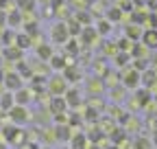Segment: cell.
Returning <instances> with one entry per match:
<instances>
[{
    "mask_svg": "<svg viewBox=\"0 0 157 149\" xmlns=\"http://www.w3.org/2000/svg\"><path fill=\"white\" fill-rule=\"evenodd\" d=\"M50 37L55 40V44H66V42L70 40V31H68L66 20H59V22L52 24V29H50Z\"/></svg>",
    "mask_w": 157,
    "mask_h": 149,
    "instance_id": "obj_1",
    "label": "cell"
},
{
    "mask_svg": "<svg viewBox=\"0 0 157 149\" xmlns=\"http://www.w3.org/2000/svg\"><path fill=\"white\" fill-rule=\"evenodd\" d=\"M9 116H11V123H13V125H24V123H29V119H31L29 110H26L24 105H13V107L9 110Z\"/></svg>",
    "mask_w": 157,
    "mask_h": 149,
    "instance_id": "obj_2",
    "label": "cell"
},
{
    "mask_svg": "<svg viewBox=\"0 0 157 149\" xmlns=\"http://www.w3.org/2000/svg\"><path fill=\"white\" fill-rule=\"evenodd\" d=\"M48 90L52 92V97H61V95H66L68 81L63 79V74H57V77H52V79L48 81Z\"/></svg>",
    "mask_w": 157,
    "mask_h": 149,
    "instance_id": "obj_3",
    "label": "cell"
},
{
    "mask_svg": "<svg viewBox=\"0 0 157 149\" xmlns=\"http://www.w3.org/2000/svg\"><path fill=\"white\" fill-rule=\"evenodd\" d=\"M2 83H5V88L11 90V92H15V90H20V88H24V86H22V77H20L15 70L5 74V81H2Z\"/></svg>",
    "mask_w": 157,
    "mask_h": 149,
    "instance_id": "obj_4",
    "label": "cell"
},
{
    "mask_svg": "<svg viewBox=\"0 0 157 149\" xmlns=\"http://www.w3.org/2000/svg\"><path fill=\"white\" fill-rule=\"evenodd\" d=\"M61 72H63V79H66V81H81V77H83L81 68H78L76 64H68Z\"/></svg>",
    "mask_w": 157,
    "mask_h": 149,
    "instance_id": "obj_5",
    "label": "cell"
},
{
    "mask_svg": "<svg viewBox=\"0 0 157 149\" xmlns=\"http://www.w3.org/2000/svg\"><path fill=\"white\" fill-rule=\"evenodd\" d=\"M13 99H15V105H24L26 107L31 103V99H33V92L29 88H20V90L13 92Z\"/></svg>",
    "mask_w": 157,
    "mask_h": 149,
    "instance_id": "obj_6",
    "label": "cell"
},
{
    "mask_svg": "<svg viewBox=\"0 0 157 149\" xmlns=\"http://www.w3.org/2000/svg\"><path fill=\"white\" fill-rule=\"evenodd\" d=\"M81 42L85 44V46H90V44H94L96 42V37H98V33H96V29L94 26H83V31H81Z\"/></svg>",
    "mask_w": 157,
    "mask_h": 149,
    "instance_id": "obj_7",
    "label": "cell"
},
{
    "mask_svg": "<svg viewBox=\"0 0 157 149\" xmlns=\"http://www.w3.org/2000/svg\"><path fill=\"white\" fill-rule=\"evenodd\" d=\"M70 145H72V149H87L90 147L87 134H72L70 136Z\"/></svg>",
    "mask_w": 157,
    "mask_h": 149,
    "instance_id": "obj_8",
    "label": "cell"
},
{
    "mask_svg": "<svg viewBox=\"0 0 157 149\" xmlns=\"http://www.w3.org/2000/svg\"><path fill=\"white\" fill-rule=\"evenodd\" d=\"M66 107H68V103H66L63 97H52L50 99V112L52 114H61V112H66Z\"/></svg>",
    "mask_w": 157,
    "mask_h": 149,
    "instance_id": "obj_9",
    "label": "cell"
},
{
    "mask_svg": "<svg viewBox=\"0 0 157 149\" xmlns=\"http://www.w3.org/2000/svg\"><path fill=\"white\" fill-rule=\"evenodd\" d=\"M72 129L70 125H55V140H70Z\"/></svg>",
    "mask_w": 157,
    "mask_h": 149,
    "instance_id": "obj_10",
    "label": "cell"
},
{
    "mask_svg": "<svg viewBox=\"0 0 157 149\" xmlns=\"http://www.w3.org/2000/svg\"><path fill=\"white\" fill-rule=\"evenodd\" d=\"M52 55H55V48L50 44H39L37 46V57L42 59V62H50Z\"/></svg>",
    "mask_w": 157,
    "mask_h": 149,
    "instance_id": "obj_11",
    "label": "cell"
},
{
    "mask_svg": "<svg viewBox=\"0 0 157 149\" xmlns=\"http://www.w3.org/2000/svg\"><path fill=\"white\" fill-rule=\"evenodd\" d=\"M66 24H68V31H70V37H78L81 35V31H83V24L76 20V18L72 15L70 20H66Z\"/></svg>",
    "mask_w": 157,
    "mask_h": 149,
    "instance_id": "obj_12",
    "label": "cell"
},
{
    "mask_svg": "<svg viewBox=\"0 0 157 149\" xmlns=\"http://www.w3.org/2000/svg\"><path fill=\"white\" fill-rule=\"evenodd\" d=\"M66 66H68L66 55H52V57H50V68L52 70H63Z\"/></svg>",
    "mask_w": 157,
    "mask_h": 149,
    "instance_id": "obj_13",
    "label": "cell"
},
{
    "mask_svg": "<svg viewBox=\"0 0 157 149\" xmlns=\"http://www.w3.org/2000/svg\"><path fill=\"white\" fill-rule=\"evenodd\" d=\"M15 105V99H13V92H5V95H0V107L2 110H11Z\"/></svg>",
    "mask_w": 157,
    "mask_h": 149,
    "instance_id": "obj_14",
    "label": "cell"
},
{
    "mask_svg": "<svg viewBox=\"0 0 157 149\" xmlns=\"http://www.w3.org/2000/svg\"><path fill=\"white\" fill-rule=\"evenodd\" d=\"M31 42H33V40H31L26 33H17V35H15V44H13V46H17L20 50H24V48H29V46H31Z\"/></svg>",
    "mask_w": 157,
    "mask_h": 149,
    "instance_id": "obj_15",
    "label": "cell"
},
{
    "mask_svg": "<svg viewBox=\"0 0 157 149\" xmlns=\"http://www.w3.org/2000/svg\"><path fill=\"white\" fill-rule=\"evenodd\" d=\"M7 24H9V26H20V24H22V13H20L17 9L9 11V13H7Z\"/></svg>",
    "mask_w": 157,
    "mask_h": 149,
    "instance_id": "obj_16",
    "label": "cell"
},
{
    "mask_svg": "<svg viewBox=\"0 0 157 149\" xmlns=\"http://www.w3.org/2000/svg\"><path fill=\"white\" fill-rule=\"evenodd\" d=\"M66 103L76 107L78 103H81V95H78V90H66Z\"/></svg>",
    "mask_w": 157,
    "mask_h": 149,
    "instance_id": "obj_17",
    "label": "cell"
},
{
    "mask_svg": "<svg viewBox=\"0 0 157 149\" xmlns=\"http://www.w3.org/2000/svg\"><path fill=\"white\" fill-rule=\"evenodd\" d=\"M78 53H81V48H78L76 37H70V40L66 42V55H72V57H76Z\"/></svg>",
    "mask_w": 157,
    "mask_h": 149,
    "instance_id": "obj_18",
    "label": "cell"
},
{
    "mask_svg": "<svg viewBox=\"0 0 157 149\" xmlns=\"http://www.w3.org/2000/svg\"><path fill=\"white\" fill-rule=\"evenodd\" d=\"M137 79H140V74H137L135 70H129L124 77H122V81H124L127 88H135V86H137Z\"/></svg>",
    "mask_w": 157,
    "mask_h": 149,
    "instance_id": "obj_19",
    "label": "cell"
},
{
    "mask_svg": "<svg viewBox=\"0 0 157 149\" xmlns=\"http://www.w3.org/2000/svg\"><path fill=\"white\" fill-rule=\"evenodd\" d=\"M5 57H7V59H17V62H20V57H22V50H20L17 46H7V48H5Z\"/></svg>",
    "mask_w": 157,
    "mask_h": 149,
    "instance_id": "obj_20",
    "label": "cell"
},
{
    "mask_svg": "<svg viewBox=\"0 0 157 149\" xmlns=\"http://www.w3.org/2000/svg\"><path fill=\"white\" fill-rule=\"evenodd\" d=\"M94 29H96V33H98V35H105V33H109V29H111V22H109V20H101V22H98Z\"/></svg>",
    "mask_w": 157,
    "mask_h": 149,
    "instance_id": "obj_21",
    "label": "cell"
},
{
    "mask_svg": "<svg viewBox=\"0 0 157 149\" xmlns=\"http://www.w3.org/2000/svg\"><path fill=\"white\" fill-rule=\"evenodd\" d=\"M74 18H76V20L81 22L83 26H90V22H92V15H90L87 11H78V13H76Z\"/></svg>",
    "mask_w": 157,
    "mask_h": 149,
    "instance_id": "obj_22",
    "label": "cell"
},
{
    "mask_svg": "<svg viewBox=\"0 0 157 149\" xmlns=\"http://www.w3.org/2000/svg\"><path fill=\"white\" fill-rule=\"evenodd\" d=\"M144 44H146V46H153V44H157V33H155V31H148V33H144Z\"/></svg>",
    "mask_w": 157,
    "mask_h": 149,
    "instance_id": "obj_23",
    "label": "cell"
},
{
    "mask_svg": "<svg viewBox=\"0 0 157 149\" xmlns=\"http://www.w3.org/2000/svg\"><path fill=\"white\" fill-rule=\"evenodd\" d=\"M109 20H120V9H118V7H113V9H109Z\"/></svg>",
    "mask_w": 157,
    "mask_h": 149,
    "instance_id": "obj_24",
    "label": "cell"
},
{
    "mask_svg": "<svg viewBox=\"0 0 157 149\" xmlns=\"http://www.w3.org/2000/svg\"><path fill=\"white\" fill-rule=\"evenodd\" d=\"M85 119L87 121H96V107H87L85 110Z\"/></svg>",
    "mask_w": 157,
    "mask_h": 149,
    "instance_id": "obj_25",
    "label": "cell"
},
{
    "mask_svg": "<svg viewBox=\"0 0 157 149\" xmlns=\"http://www.w3.org/2000/svg\"><path fill=\"white\" fill-rule=\"evenodd\" d=\"M98 81H101V79H92V83H87V88H92L94 92H98V90L103 88V83H98Z\"/></svg>",
    "mask_w": 157,
    "mask_h": 149,
    "instance_id": "obj_26",
    "label": "cell"
},
{
    "mask_svg": "<svg viewBox=\"0 0 157 149\" xmlns=\"http://www.w3.org/2000/svg\"><path fill=\"white\" fill-rule=\"evenodd\" d=\"M127 35H129V37H137V35H140V31H137V26H129Z\"/></svg>",
    "mask_w": 157,
    "mask_h": 149,
    "instance_id": "obj_27",
    "label": "cell"
},
{
    "mask_svg": "<svg viewBox=\"0 0 157 149\" xmlns=\"http://www.w3.org/2000/svg\"><path fill=\"white\" fill-rule=\"evenodd\" d=\"M5 24H7V13H5L2 9H0V29H2Z\"/></svg>",
    "mask_w": 157,
    "mask_h": 149,
    "instance_id": "obj_28",
    "label": "cell"
},
{
    "mask_svg": "<svg viewBox=\"0 0 157 149\" xmlns=\"http://www.w3.org/2000/svg\"><path fill=\"white\" fill-rule=\"evenodd\" d=\"M116 44H105V55L107 53H118V48H113Z\"/></svg>",
    "mask_w": 157,
    "mask_h": 149,
    "instance_id": "obj_29",
    "label": "cell"
},
{
    "mask_svg": "<svg viewBox=\"0 0 157 149\" xmlns=\"http://www.w3.org/2000/svg\"><path fill=\"white\" fill-rule=\"evenodd\" d=\"M120 48H124V50H129V40H120Z\"/></svg>",
    "mask_w": 157,
    "mask_h": 149,
    "instance_id": "obj_30",
    "label": "cell"
},
{
    "mask_svg": "<svg viewBox=\"0 0 157 149\" xmlns=\"http://www.w3.org/2000/svg\"><path fill=\"white\" fill-rule=\"evenodd\" d=\"M87 149H103V147H101V145H90Z\"/></svg>",
    "mask_w": 157,
    "mask_h": 149,
    "instance_id": "obj_31",
    "label": "cell"
},
{
    "mask_svg": "<svg viewBox=\"0 0 157 149\" xmlns=\"http://www.w3.org/2000/svg\"><path fill=\"white\" fill-rule=\"evenodd\" d=\"M39 2H50V0H39Z\"/></svg>",
    "mask_w": 157,
    "mask_h": 149,
    "instance_id": "obj_32",
    "label": "cell"
},
{
    "mask_svg": "<svg viewBox=\"0 0 157 149\" xmlns=\"http://www.w3.org/2000/svg\"><path fill=\"white\" fill-rule=\"evenodd\" d=\"M0 149H5V147H2V145H0Z\"/></svg>",
    "mask_w": 157,
    "mask_h": 149,
    "instance_id": "obj_33",
    "label": "cell"
},
{
    "mask_svg": "<svg viewBox=\"0 0 157 149\" xmlns=\"http://www.w3.org/2000/svg\"><path fill=\"white\" fill-rule=\"evenodd\" d=\"M66 2H68V0H66Z\"/></svg>",
    "mask_w": 157,
    "mask_h": 149,
    "instance_id": "obj_34",
    "label": "cell"
}]
</instances>
